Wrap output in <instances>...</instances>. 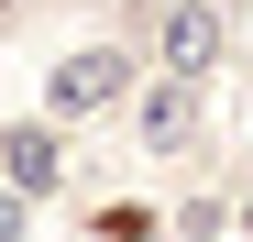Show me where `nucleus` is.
<instances>
[{"label": "nucleus", "mask_w": 253, "mask_h": 242, "mask_svg": "<svg viewBox=\"0 0 253 242\" xmlns=\"http://www.w3.org/2000/svg\"><path fill=\"white\" fill-rule=\"evenodd\" d=\"M0 11H11V0H0Z\"/></svg>", "instance_id": "nucleus-6"}, {"label": "nucleus", "mask_w": 253, "mask_h": 242, "mask_svg": "<svg viewBox=\"0 0 253 242\" xmlns=\"http://www.w3.org/2000/svg\"><path fill=\"white\" fill-rule=\"evenodd\" d=\"M121 88H132V55H121V44H88V55H66V66L44 77V110H55V121H88V110H110Z\"/></svg>", "instance_id": "nucleus-1"}, {"label": "nucleus", "mask_w": 253, "mask_h": 242, "mask_svg": "<svg viewBox=\"0 0 253 242\" xmlns=\"http://www.w3.org/2000/svg\"><path fill=\"white\" fill-rule=\"evenodd\" d=\"M0 165H11V187H55V132L44 121H11L0 132Z\"/></svg>", "instance_id": "nucleus-4"}, {"label": "nucleus", "mask_w": 253, "mask_h": 242, "mask_svg": "<svg viewBox=\"0 0 253 242\" xmlns=\"http://www.w3.org/2000/svg\"><path fill=\"white\" fill-rule=\"evenodd\" d=\"M132 143L143 154H187L198 143V88H187V77H154V88L132 99Z\"/></svg>", "instance_id": "nucleus-2"}, {"label": "nucleus", "mask_w": 253, "mask_h": 242, "mask_svg": "<svg viewBox=\"0 0 253 242\" xmlns=\"http://www.w3.org/2000/svg\"><path fill=\"white\" fill-rule=\"evenodd\" d=\"M242 220H253V198H242Z\"/></svg>", "instance_id": "nucleus-5"}, {"label": "nucleus", "mask_w": 253, "mask_h": 242, "mask_svg": "<svg viewBox=\"0 0 253 242\" xmlns=\"http://www.w3.org/2000/svg\"><path fill=\"white\" fill-rule=\"evenodd\" d=\"M220 66V0H176V11H165V77H198Z\"/></svg>", "instance_id": "nucleus-3"}]
</instances>
